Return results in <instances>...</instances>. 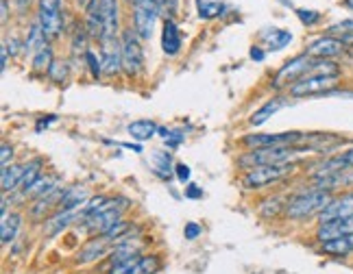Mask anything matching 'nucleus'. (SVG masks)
I'll use <instances>...</instances> for the list:
<instances>
[{"mask_svg": "<svg viewBox=\"0 0 353 274\" xmlns=\"http://www.w3.org/2000/svg\"><path fill=\"white\" fill-rule=\"evenodd\" d=\"M312 153V146H273V148H251L238 159V166L251 170L257 166H279V163H294L296 157Z\"/></svg>", "mask_w": 353, "mask_h": 274, "instance_id": "nucleus-1", "label": "nucleus"}, {"mask_svg": "<svg viewBox=\"0 0 353 274\" xmlns=\"http://www.w3.org/2000/svg\"><path fill=\"white\" fill-rule=\"evenodd\" d=\"M332 191H325V189H310V191H301V194L292 196L286 202V215L292 218V220H305V218L312 215H321L323 209L327 207L332 202Z\"/></svg>", "mask_w": 353, "mask_h": 274, "instance_id": "nucleus-2", "label": "nucleus"}, {"mask_svg": "<svg viewBox=\"0 0 353 274\" xmlns=\"http://www.w3.org/2000/svg\"><path fill=\"white\" fill-rule=\"evenodd\" d=\"M294 163H279V166H257L247 170V174L242 176V187L244 189H262L270 183H277L281 179H286L288 174L294 172Z\"/></svg>", "mask_w": 353, "mask_h": 274, "instance_id": "nucleus-3", "label": "nucleus"}, {"mask_svg": "<svg viewBox=\"0 0 353 274\" xmlns=\"http://www.w3.org/2000/svg\"><path fill=\"white\" fill-rule=\"evenodd\" d=\"M133 31L140 39H151L159 18V0H133Z\"/></svg>", "mask_w": 353, "mask_h": 274, "instance_id": "nucleus-4", "label": "nucleus"}, {"mask_svg": "<svg viewBox=\"0 0 353 274\" xmlns=\"http://www.w3.org/2000/svg\"><path fill=\"white\" fill-rule=\"evenodd\" d=\"M307 133L283 131V133H253L244 135L242 144L249 148H273V146H303Z\"/></svg>", "mask_w": 353, "mask_h": 274, "instance_id": "nucleus-5", "label": "nucleus"}, {"mask_svg": "<svg viewBox=\"0 0 353 274\" xmlns=\"http://www.w3.org/2000/svg\"><path fill=\"white\" fill-rule=\"evenodd\" d=\"M312 65H314V57H310V54H296V57H292L290 61H286L279 72L275 74L273 78V87L275 89H281V87H292L296 81H301L303 76L310 74Z\"/></svg>", "mask_w": 353, "mask_h": 274, "instance_id": "nucleus-6", "label": "nucleus"}, {"mask_svg": "<svg viewBox=\"0 0 353 274\" xmlns=\"http://www.w3.org/2000/svg\"><path fill=\"white\" fill-rule=\"evenodd\" d=\"M122 70H125L129 76H138L144 67V50L140 44L138 33L131 29L122 31Z\"/></svg>", "mask_w": 353, "mask_h": 274, "instance_id": "nucleus-7", "label": "nucleus"}, {"mask_svg": "<svg viewBox=\"0 0 353 274\" xmlns=\"http://www.w3.org/2000/svg\"><path fill=\"white\" fill-rule=\"evenodd\" d=\"M338 85V76H325V74H307L301 81H296L292 87H288L292 98H307V96H321L330 94Z\"/></svg>", "mask_w": 353, "mask_h": 274, "instance_id": "nucleus-8", "label": "nucleus"}, {"mask_svg": "<svg viewBox=\"0 0 353 274\" xmlns=\"http://www.w3.org/2000/svg\"><path fill=\"white\" fill-rule=\"evenodd\" d=\"M116 202H118L116 198H110L101 211L83 218V220H85V229L90 233H97V235H105V233L110 231L112 226H116L120 222L122 209H125V207H116Z\"/></svg>", "mask_w": 353, "mask_h": 274, "instance_id": "nucleus-9", "label": "nucleus"}, {"mask_svg": "<svg viewBox=\"0 0 353 274\" xmlns=\"http://www.w3.org/2000/svg\"><path fill=\"white\" fill-rule=\"evenodd\" d=\"M101 63L103 74L107 76L122 72V39H118V35L101 39Z\"/></svg>", "mask_w": 353, "mask_h": 274, "instance_id": "nucleus-10", "label": "nucleus"}, {"mask_svg": "<svg viewBox=\"0 0 353 274\" xmlns=\"http://www.w3.org/2000/svg\"><path fill=\"white\" fill-rule=\"evenodd\" d=\"M161 270V259L157 255H138L112 268L110 274H157Z\"/></svg>", "mask_w": 353, "mask_h": 274, "instance_id": "nucleus-11", "label": "nucleus"}, {"mask_svg": "<svg viewBox=\"0 0 353 274\" xmlns=\"http://www.w3.org/2000/svg\"><path fill=\"white\" fill-rule=\"evenodd\" d=\"M351 215H353V191H345V194L332 198V202L323 209V213L319 215V224L345 220V218Z\"/></svg>", "mask_w": 353, "mask_h": 274, "instance_id": "nucleus-12", "label": "nucleus"}, {"mask_svg": "<svg viewBox=\"0 0 353 274\" xmlns=\"http://www.w3.org/2000/svg\"><path fill=\"white\" fill-rule=\"evenodd\" d=\"M345 50V44L341 37H334V35H323L319 39H314L310 46H307V54L314 59H334L338 57Z\"/></svg>", "mask_w": 353, "mask_h": 274, "instance_id": "nucleus-13", "label": "nucleus"}, {"mask_svg": "<svg viewBox=\"0 0 353 274\" xmlns=\"http://www.w3.org/2000/svg\"><path fill=\"white\" fill-rule=\"evenodd\" d=\"M347 168H353V146L343 150V153L323 159L314 168V179H321V176H327V174L341 172V170H347Z\"/></svg>", "mask_w": 353, "mask_h": 274, "instance_id": "nucleus-14", "label": "nucleus"}, {"mask_svg": "<svg viewBox=\"0 0 353 274\" xmlns=\"http://www.w3.org/2000/svg\"><path fill=\"white\" fill-rule=\"evenodd\" d=\"M183 46V39H181V31L176 22L172 18L164 20V31H161V48L168 54V57H176L181 52Z\"/></svg>", "mask_w": 353, "mask_h": 274, "instance_id": "nucleus-15", "label": "nucleus"}, {"mask_svg": "<svg viewBox=\"0 0 353 274\" xmlns=\"http://www.w3.org/2000/svg\"><path fill=\"white\" fill-rule=\"evenodd\" d=\"M345 235H353V215L345 218V220H334V222L319 224V229H316V240L319 242H327V240L345 238Z\"/></svg>", "mask_w": 353, "mask_h": 274, "instance_id": "nucleus-16", "label": "nucleus"}, {"mask_svg": "<svg viewBox=\"0 0 353 274\" xmlns=\"http://www.w3.org/2000/svg\"><path fill=\"white\" fill-rule=\"evenodd\" d=\"M37 22L42 26V31L46 33L48 39H57L63 31V16L61 11H44L39 9L37 13Z\"/></svg>", "mask_w": 353, "mask_h": 274, "instance_id": "nucleus-17", "label": "nucleus"}, {"mask_svg": "<svg viewBox=\"0 0 353 274\" xmlns=\"http://www.w3.org/2000/svg\"><path fill=\"white\" fill-rule=\"evenodd\" d=\"M114 246L112 240H107L105 235H99L97 240H92L83 246V251L79 253L77 262L79 264H88V262H94V259H101L107 251H110Z\"/></svg>", "mask_w": 353, "mask_h": 274, "instance_id": "nucleus-18", "label": "nucleus"}, {"mask_svg": "<svg viewBox=\"0 0 353 274\" xmlns=\"http://www.w3.org/2000/svg\"><path fill=\"white\" fill-rule=\"evenodd\" d=\"M101 18L105 26V37H114L118 33V20H120L118 0H101Z\"/></svg>", "mask_w": 353, "mask_h": 274, "instance_id": "nucleus-19", "label": "nucleus"}, {"mask_svg": "<svg viewBox=\"0 0 353 274\" xmlns=\"http://www.w3.org/2000/svg\"><path fill=\"white\" fill-rule=\"evenodd\" d=\"M319 244H321V253L330 257H349L353 253V235L334 238V240L319 242Z\"/></svg>", "mask_w": 353, "mask_h": 274, "instance_id": "nucleus-20", "label": "nucleus"}, {"mask_svg": "<svg viewBox=\"0 0 353 274\" xmlns=\"http://www.w3.org/2000/svg\"><path fill=\"white\" fill-rule=\"evenodd\" d=\"M286 105V98H281V96H275V98H270V101H266L257 112L249 118V122H251V127H262V125H266L268 122V118H273L279 109Z\"/></svg>", "mask_w": 353, "mask_h": 274, "instance_id": "nucleus-21", "label": "nucleus"}, {"mask_svg": "<svg viewBox=\"0 0 353 274\" xmlns=\"http://www.w3.org/2000/svg\"><path fill=\"white\" fill-rule=\"evenodd\" d=\"M88 200V189L85 187H68L59 200V211H74Z\"/></svg>", "mask_w": 353, "mask_h": 274, "instance_id": "nucleus-22", "label": "nucleus"}, {"mask_svg": "<svg viewBox=\"0 0 353 274\" xmlns=\"http://www.w3.org/2000/svg\"><path fill=\"white\" fill-rule=\"evenodd\" d=\"M77 220V211H57L55 215L50 218V220H46V224H44V233L48 238H52V235H59V233L70 224V222H74Z\"/></svg>", "mask_w": 353, "mask_h": 274, "instance_id": "nucleus-23", "label": "nucleus"}, {"mask_svg": "<svg viewBox=\"0 0 353 274\" xmlns=\"http://www.w3.org/2000/svg\"><path fill=\"white\" fill-rule=\"evenodd\" d=\"M127 133L133 137L135 142H146L157 133V125L153 120H135L127 127Z\"/></svg>", "mask_w": 353, "mask_h": 274, "instance_id": "nucleus-24", "label": "nucleus"}, {"mask_svg": "<svg viewBox=\"0 0 353 274\" xmlns=\"http://www.w3.org/2000/svg\"><path fill=\"white\" fill-rule=\"evenodd\" d=\"M48 37L46 33L42 31V26H39V22H35L31 29H29V35H26V42H24V50L31 52V54H37L42 48H46L48 44Z\"/></svg>", "mask_w": 353, "mask_h": 274, "instance_id": "nucleus-25", "label": "nucleus"}, {"mask_svg": "<svg viewBox=\"0 0 353 274\" xmlns=\"http://www.w3.org/2000/svg\"><path fill=\"white\" fill-rule=\"evenodd\" d=\"M20 222H22L20 213H11V215L3 218V222H0V238H3V244H9L16 240L18 231H20Z\"/></svg>", "mask_w": 353, "mask_h": 274, "instance_id": "nucleus-26", "label": "nucleus"}, {"mask_svg": "<svg viewBox=\"0 0 353 274\" xmlns=\"http://www.w3.org/2000/svg\"><path fill=\"white\" fill-rule=\"evenodd\" d=\"M24 174V166H9L3 168V194H9V191H16L20 187Z\"/></svg>", "mask_w": 353, "mask_h": 274, "instance_id": "nucleus-27", "label": "nucleus"}, {"mask_svg": "<svg viewBox=\"0 0 353 274\" xmlns=\"http://www.w3.org/2000/svg\"><path fill=\"white\" fill-rule=\"evenodd\" d=\"M264 42H266L268 50H281V48H286L292 42V33L283 31V29H273L264 37Z\"/></svg>", "mask_w": 353, "mask_h": 274, "instance_id": "nucleus-28", "label": "nucleus"}, {"mask_svg": "<svg viewBox=\"0 0 353 274\" xmlns=\"http://www.w3.org/2000/svg\"><path fill=\"white\" fill-rule=\"evenodd\" d=\"M52 63H55V54H52V48L50 46L42 48L37 54H33V59H31V67H33V70L35 72H44V74H48Z\"/></svg>", "mask_w": 353, "mask_h": 274, "instance_id": "nucleus-29", "label": "nucleus"}, {"mask_svg": "<svg viewBox=\"0 0 353 274\" xmlns=\"http://www.w3.org/2000/svg\"><path fill=\"white\" fill-rule=\"evenodd\" d=\"M39 168H42V161H39V159H35V161H31V163H26V166H24V174H22V181H20V187H18V189H22V191L29 189V187L39 179Z\"/></svg>", "mask_w": 353, "mask_h": 274, "instance_id": "nucleus-30", "label": "nucleus"}, {"mask_svg": "<svg viewBox=\"0 0 353 274\" xmlns=\"http://www.w3.org/2000/svg\"><path fill=\"white\" fill-rule=\"evenodd\" d=\"M196 7H199V16L205 18V20L221 16V13L225 11V7L221 3H216V0H196Z\"/></svg>", "mask_w": 353, "mask_h": 274, "instance_id": "nucleus-31", "label": "nucleus"}, {"mask_svg": "<svg viewBox=\"0 0 353 274\" xmlns=\"http://www.w3.org/2000/svg\"><path fill=\"white\" fill-rule=\"evenodd\" d=\"M68 76H70V65H68V61H55L50 65V70H48V78L52 81V83H57V85H63Z\"/></svg>", "mask_w": 353, "mask_h": 274, "instance_id": "nucleus-32", "label": "nucleus"}, {"mask_svg": "<svg viewBox=\"0 0 353 274\" xmlns=\"http://www.w3.org/2000/svg\"><path fill=\"white\" fill-rule=\"evenodd\" d=\"M88 29H85V26H79V29L74 31V39H72V50L74 52H88L90 48H85V42H88Z\"/></svg>", "mask_w": 353, "mask_h": 274, "instance_id": "nucleus-33", "label": "nucleus"}, {"mask_svg": "<svg viewBox=\"0 0 353 274\" xmlns=\"http://www.w3.org/2000/svg\"><path fill=\"white\" fill-rule=\"evenodd\" d=\"M353 33V18H349V20H341V22H336V24H332L330 29H327V35H351Z\"/></svg>", "mask_w": 353, "mask_h": 274, "instance_id": "nucleus-34", "label": "nucleus"}, {"mask_svg": "<svg viewBox=\"0 0 353 274\" xmlns=\"http://www.w3.org/2000/svg\"><path fill=\"white\" fill-rule=\"evenodd\" d=\"M260 211H262L264 218H273V215H277V213L281 211V200H279V198H268V200H264V202H262V207H260Z\"/></svg>", "mask_w": 353, "mask_h": 274, "instance_id": "nucleus-35", "label": "nucleus"}, {"mask_svg": "<svg viewBox=\"0 0 353 274\" xmlns=\"http://www.w3.org/2000/svg\"><path fill=\"white\" fill-rule=\"evenodd\" d=\"M85 61H88V67H90L92 78H99V76L103 74V63L99 61L97 54H94L92 50H88V52H85Z\"/></svg>", "mask_w": 353, "mask_h": 274, "instance_id": "nucleus-36", "label": "nucleus"}, {"mask_svg": "<svg viewBox=\"0 0 353 274\" xmlns=\"http://www.w3.org/2000/svg\"><path fill=\"white\" fill-rule=\"evenodd\" d=\"M296 16L305 26H312V24H316L321 20V13L314 11V9H296Z\"/></svg>", "mask_w": 353, "mask_h": 274, "instance_id": "nucleus-37", "label": "nucleus"}, {"mask_svg": "<svg viewBox=\"0 0 353 274\" xmlns=\"http://www.w3.org/2000/svg\"><path fill=\"white\" fill-rule=\"evenodd\" d=\"M155 161H157V166H155L157 174H159V176H164V179H166L168 174H166L164 170L170 172V155H168V153H157V155H155Z\"/></svg>", "mask_w": 353, "mask_h": 274, "instance_id": "nucleus-38", "label": "nucleus"}, {"mask_svg": "<svg viewBox=\"0 0 353 274\" xmlns=\"http://www.w3.org/2000/svg\"><path fill=\"white\" fill-rule=\"evenodd\" d=\"M11 159H13V146H9V144L5 142V144H3V153H0V166H3V168L13 166Z\"/></svg>", "mask_w": 353, "mask_h": 274, "instance_id": "nucleus-39", "label": "nucleus"}, {"mask_svg": "<svg viewBox=\"0 0 353 274\" xmlns=\"http://www.w3.org/2000/svg\"><path fill=\"white\" fill-rule=\"evenodd\" d=\"M176 7H179V0H159V11H164L166 16H174Z\"/></svg>", "mask_w": 353, "mask_h": 274, "instance_id": "nucleus-40", "label": "nucleus"}, {"mask_svg": "<svg viewBox=\"0 0 353 274\" xmlns=\"http://www.w3.org/2000/svg\"><path fill=\"white\" fill-rule=\"evenodd\" d=\"M203 233V229L196 224V222H188L185 224V229H183V235H185V240H196L199 235Z\"/></svg>", "mask_w": 353, "mask_h": 274, "instance_id": "nucleus-41", "label": "nucleus"}, {"mask_svg": "<svg viewBox=\"0 0 353 274\" xmlns=\"http://www.w3.org/2000/svg\"><path fill=\"white\" fill-rule=\"evenodd\" d=\"M174 174H176V179H179V183H188L190 181V168L185 166V163H176Z\"/></svg>", "mask_w": 353, "mask_h": 274, "instance_id": "nucleus-42", "label": "nucleus"}, {"mask_svg": "<svg viewBox=\"0 0 353 274\" xmlns=\"http://www.w3.org/2000/svg\"><path fill=\"white\" fill-rule=\"evenodd\" d=\"M5 46H7V50L11 52V57H13V54H18V52H20V48H24V44H20V39H18L16 35L9 37L7 42H5Z\"/></svg>", "mask_w": 353, "mask_h": 274, "instance_id": "nucleus-43", "label": "nucleus"}, {"mask_svg": "<svg viewBox=\"0 0 353 274\" xmlns=\"http://www.w3.org/2000/svg\"><path fill=\"white\" fill-rule=\"evenodd\" d=\"M39 9H44V11H61V0H39Z\"/></svg>", "mask_w": 353, "mask_h": 274, "instance_id": "nucleus-44", "label": "nucleus"}, {"mask_svg": "<svg viewBox=\"0 0 353 274\" xmlns=\"http://www.w3.org/2000/svg\"><path fill=\"white\" fill-rule=\"evenodd\" d=\"M264 57H266V52H264L260 46H253V48H251V59H253V61H264Z\"/></svg>", "mask_w": 353, "mask_h": 274, "instance_id": "nucleus-45", "label": "nucleus"}, {"mask_svg": "<svg viewBox=\"0 0 353 274\" xmlns=\"http://www.w3.org/2000/svg\"><path fill=\"white\" fill-rule=\"evenodd\" d=\"M185 196H188V198H199V196H203V191H201L196 185H188V189H185Z\"/></svg>", "mask_w": 353, "mask_h": 274, "instance_id": "nucleus-46", "label": "nucleus"}, {"mask_svg": "<svg viewBox=\"0 0 353 274\" xmlns=\"http://www.w3.org/2000/svg\"><path fill=\"white\" fill-rule=\"evenodd\" d=\"M0 11H3L0 18H3V24H5L9 20V0H0Z\"/></svg>", "mask_w": 353, "mask_h": 274, "instance_id": "nucleus-47", "label": "nucleus"}, {"mask_svg": "<svg viewBox=\"0 0 353 274\" xmlns=\"http://www.w3.org/2000/svg\"><path fill=\"white\" fill-rule=\"evenodd\" d=\"M13 3H16L18 11H26V9L31 7V3H33V0H13Z\"/></svg>", "mask_w": 353, "mask_h": 274, "instance_id": "nucleus-48", "label": "nucleus"}, {"mask_svg": "<svg viewBox=\"0 0 353 274\" xmlns=\"http://www.w3.org/2000/svg\"><path fill=\"white\" fill-rule=\"evenodd\" d=\"M0 54H3V65H0V67H3V70H7V63H9V50H7V46L3 44V50H0Z\"/></svg>", "mask_w": 353, "mask_h": 274, "instance_id": "nucleus-49", "label": "nucleus"}, {"mask_svg": "<svg viewBox=\"0 0 353 274\" xmlns=\"http://www.w3.org/2000/svg\"><path fill=\"white\" fill-rule=\"evenodd\" d=\"M341 39H343L345 48H351V50H353V33H351V35H343Z\"/></svg>", "mask_w": 353, "mask_h": 274, "instance_id": "nucleus-50", "label": "nucleus"}, {"mask_svg": "<svg viewBox=\"0 0 353 274\" xmlns=\"http://www.w3.org/2000/svg\"><path fill=\"white\" fill-rule=\"evenodd\" d=\"M345 7H349V9H353V0H345Z\"/></svg>", "mask_w": 353, "mask_h": 274, "instance_id": "nucleus-51", "label": "nucleus"}, {"mask_svg": "<svg viewBox=\"0 0 353 274\" xmlns=\"http://www.w3.org/2000/svg\"><path fill=\"white\" fill-rule=\"evenodd\" d=\"M79 5H90V0H77Z\"/></svg>", "mask_w": 353, "mask_h": 274, "instance_id": "nucleus-52", "label": "nucleus"}, {"mask_svg": "<svg viewBox=\"0 0 353 274\" xmlns=\"http://www.w3.org/2000/svg\"><path fill=\"white\" fill-rule=\"evenodd\" d=\"M125 3H129V5H133V0H125Z\"/></svg>", "mask_w": 353, "mask_h": 274, "instance_id": "nucleus-53", "label": "nucleus"}]
</instances>
